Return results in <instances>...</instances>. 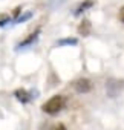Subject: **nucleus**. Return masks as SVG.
<instances>
[{
  "label": "nucleus",
  "mask_w": 124,
  "mask_h": 130,
  "mask_svg": "<svg viewBox=\"0 0 124 130\" xmlns=\"http://www.w3.org/2000/svg\"><path fill=\"white\" fill-rule=\"evenodd\" d=\"M31 15H32V12H26L25 15H22L20 19H17V23H22V22H25V20H28V19H31Z\"/></svg>",
  "instance_id": "1a4fd4ad"
},
{
  "label": "nucleus",
  "mask_w": 124,
  "mask_h": 130,
  "mask_svg": "<svg viewBox=\"0 0 124 130\" xmlns=\"http://www.w3.org/2000/svg\"><path fill=\"white\" fill-rule=\"evenodd\" d=\"M65 44H77V38H63L58 41V46H65Z\"/></svg>",
  "instance_id": "0eeeda50"
},
{
  "label": "nucleus",
  "mask_w": 124,
  "mask_h": 130,
  "mask_svg": "<svg viewBox=\"0 0 124 130\" xmlns=\"http://www.w3.org/2000/svg\"><path fill=\"white\" fill-rule=\"evenodd\" d=\"M51 130H68V128L65 127V124H55Z\"/></svg>",
  "instance_id": "9d476101"
},
{
  "label": "nucleus",
  "mask_w": 124,
  "mask_h": 130,
  "mask_svg": "<svg viewBox=\"0 0 124 130\" xmlns=\"http://www.w3.org/2000/svg\"><path fill=\"white\" fill-rule=\"evenodd\" d=\"M94 5H95V2H94V0H84L83 3H80V6H78V8L75 9V12H74V14H75V15H80L81 12H84L86 9L92 8Z\"/></svg>",
  "instance_id": "20e7f679"
},
{
  "label": "nucleus",
  "mask_w": 124,
  "mask_h": 130,
  "mask_svg": "<svg viewBox=\"0 0 124 130\" xmlns=\"http://www.w3.org/2000/svg\"><path fill=\"white\" fill-rule=\"evenodd\" d=\"M38 34H40V29H37L35 32H32V34H31V35H29V37H28L25 41H22V43L19 44V47H23V46H26V44H31L32 41H35V40H37V37H38Z\"/></svg>",
  "instance_id": "423d86ee"
},
{
  "label": "nucleus",
  "mask_w": 124,
  "mask_h": 130,
  "mask_svg": "<svg viewBox=\"0 0 124 130\" xmlns=\"http://www.w3.org/2000/svg\"><path fill=\"white\" fill-rule=\"evenodd\" d=\"M14 95H16V96H17V100H19V101H22V103H28V101L31 100L29 93H28L25 89H17V90L14 92Z\"/></svg>",
  "instance_id": "39448f33"
},
{
  "label": "nucleus",
  "mask_w": 124,
  "mask_h": 130,
  "mask_svg": "<svg viewBox=\"0 0 124 130\" xmlns=\"http://www.w3.org/2000/svg\"><path fill=\"white\" fill-rule=\"evenodd\" d=\"M9 23V15H0V26H5Z\"/></svg>",
  "instance_id": "6e6552de"
},
{
  "label": "nucleus",
  "mask_w": 124,
  "mask_h": 130,
  "mask_svg": "<svg viewBox=\"0 0 124 130\" xmlns=\"http://www.w3.org/2000/svg\"><path fill=\"white\" fill-rule=\"evenodd\" d=\"M90 31H92V25H90L89 20H83V22L78 25V34H80V35L87 37V35L90 34Z\"/></svg>",
  "instance_id": "7ed1b4c3"
},
{
  "label": "nucleus",
  "mask_w": 124,
  "mask_h": 130,
  "mask_svg": "<svg viewBox=\"0 0 124 130\" xmlns=\"http://www.w3.org/2000/svg\"><path fill=\"white\" fill-rule=\"evenodd\" d=\"M20 11H22V8H20V6H17V8L14 9V15H19V14H20Z\"/></svg>",
  "instance_id": "f8f14e48"
},
{
  "label": "nucleus",
  "mask_w": 124,
  "mask_h": 130,
  "mask_svg": "<svg viewBox=\"0 0 124 130\" xmlns=\"http://www.w3.org/2000/svg\"><path fill=\"white\" fill-rule=\"evenodd\" d=\"M63 107H65V96L63 95H54L46 103H43L41 110L44 113H48V115H55V113H58Z\"/></svg>",
  "instance_id": "f257e3e1"
},
{
  "label": "nucleus",
  "mask_w": 124,
  "mask_h": 130,
  "mask_svg": "<svg viewBox=\"0 0 124 130\" xmlns=\"http://www.w3.org/2000/svg\"><path fill=\"white\" fill-rule=\"evenodd\" d=\"M118 19H119V20H121V22L124 23V6H122V8L119 9V12H118Z\"/></svg>",
  "instance_id": "9b49d317"
},
{
  "label": "nucleus",
  "mask_w": 124,
  "mask_h": 130,
  "mask_svg": "<svg viewBox=\"0 0 124 130\" xmlns=\"http://www.w3.org/2000/svg\"><path fill=\"white\" fill-rule=\"evenodd\" d=\"M72 86H74V89H75L78 93H87V92L92 90V83H90V80H87V78H78V80L74 81Z\"/></svg>",
  "instance_id": "f03ea898"
}]
</instances>
